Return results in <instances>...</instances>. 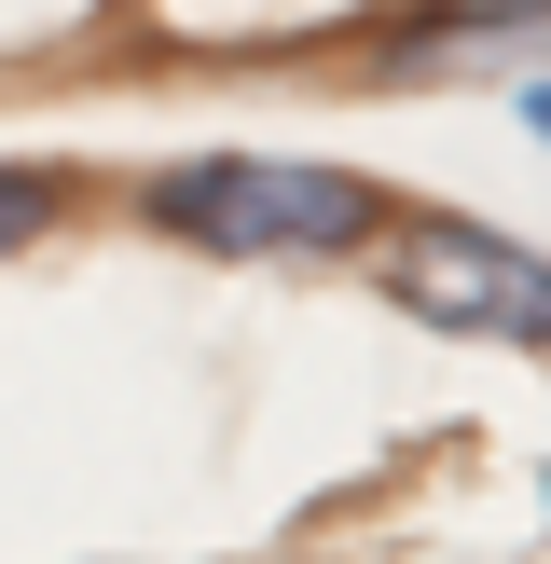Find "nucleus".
Instances as JSON below:
<instances>
[{
    "label": "nucleus",
    "instance_id": "1",
    "mask_svg": "<svg viewBox=\"0 0 551 564\" xmlns=\"http://www.w3.org/2000/svg\"><path fill=\"white\" fill-rule=\"evenodd\" d=\"M138 207L180 248H207V262H345V248L386 235V193L317 165V152H193Z\"/></svg>",
    "mask_w": 551,
    "mask_h": 564
},
{
    "label": "nucleus",
    "instance_id": "2",
    "mask_svg": "<svg viewBox=\"0 0 551 564\" xmlns=\"http://www.w3.org/2000/svg\"><path fill=\"white\" fill-rule=\"evenodd\" d=\"M386 290L428 330H483V345H538L551 358V248L496 235V220H400L386 235Z\"/></svg>",
    "mask_w": 551,
    "mask_h": 564
},
{
    "label": "nucleus",
    "instance_id": "3",
    "mask_svg": "<svg viewBox=\"0 0 551 564\" xmlns=\"http://www.w3.org/2000/svg\"><path fill=\"white\" fill-rule=\"evenodd\" d=\"M386 83H551V0H455L372 42Z\"/></svg>",
    "mask_w": 551,
    "mask_h": 564
},
{
    "label": "nucleus",
    "instance_id": "4",
    "mask_svg": "<svg viewBox=\"0 0 551 564\" xmlns=\"http://www.w3.org/2000/svg\"><path fill=\"white\" fill-rule=\"evenodd\" d=\"M55 220H69V180H55V165H0V262L42 248Z\"/></svg>",
    "mask_w": 551,
    "mask_h": 564
},
{
    "label": "nucleus",
    "instance_id": "5",
    "mask_svg": "<svg viewBox=\"0 0 551 564\" xmlns=\"http://www.w3.org/2000/svg\"><path fill=\"white\" fill-rule=\"evenodd\" d=\"M523 124H538V138H551V83H523Z\"/></svg>",
    "mask_w": 551,
    "mask_h": 564
}]
</instances>
